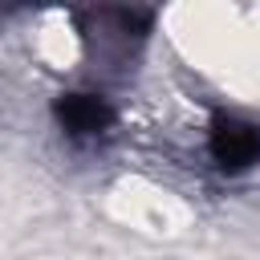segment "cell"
Instances as JSON below:
<instances>
[{"label": "cell", "instance_id": "1", "mask_svg": "<svg viewBox=\"0 0 260 260\" xmlns=\"http://www.w3.org/2000/svg\"><path fill=\"white\" fill-rule=\"evenodd\" d=\"M110 211H114L126 228L150 232V236H171V232L187 228V207H183L171 191H162V187H154V183H146V179H126V183H118L114 195H110Z\"/></svg>", "mask_w": 260, "mask_h": 260}, {"label": "cell", "instance_id": "2", "mask_svg": "<svg viewBox=\"0 0 260 260\" xmlns=\"http://www.w3.org/2000/svg\"><path fill=\"white\" fill-rule=\"evenodd\" d=\"M32 53H37L41 65H49L57 73H69V69L81 65L85 41H81V32L65 16H45L41 28H37V37H32Z\"/></svg>", "mask_w": 260, "mask_h": 260}]
</instances>
